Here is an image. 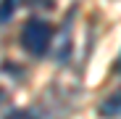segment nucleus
Returning a JSON list of instances; mask_svg holds the SVG:
<instances>
[{
	"label": "nucleus",
	"mask_w": 121,
	"mask_h": 119,
	"mask_svg": "<svg viewBox=\"0 0 121 119\" xmlns=\"http://www.w3.org/2000/svg\"><path fill=\"white\" fill-rule=\"evenodd\" d=\"M53 40V27L42 19H29L21 32V48L32 56H45Z\"/></svg>",
	"instance_id": "f257e3e1"
},
{
	"label": "nucleus",
	"mask_w": 121,
	"mask_h": 119,
	"mask_svg": "<svg viewBox=\"0 0 121 119\" xmlns=\"http://www.w3.org/2000/svg\"><path fill=\"white\" fill-rule=\"evenodd\" d=\"M100 114H105V116H108V114H121V93L113 95L111 101H105L103 106H100Z\"/></svg>",
	"instance_id": "f03ea898"
},
{
	"label": "nucleus",
	"mask_w": 121,
	"mask_h": 119,
	"mask_svg": "<svg viewBox=\"0 0 121 119\" xmlns=\"http://www.w3.org/2000/svg\"><path fill=\"white\" fill-rule=\"evenodd\" d=\"M118 69H121V58H118Z\"/></svg>",
	"instance_id": "20e7f679"
},
{
	"label": "nucleus",
	"mask_w": 121,
	"mask_h": 119,
	"mask_svg": "<svg viewBox=\"0 0 121 119\" xmlns=\"http://www.w3.org/2000/svg\"><path fill=\"white\" fill-rule=\"evenodd\" d=\"M16 5H18V0H3V13H0L3 24H8V21H11V16H13Z\"/></svg>",
	"instance_id": "7ed1b4c3"
}]
</instances>
